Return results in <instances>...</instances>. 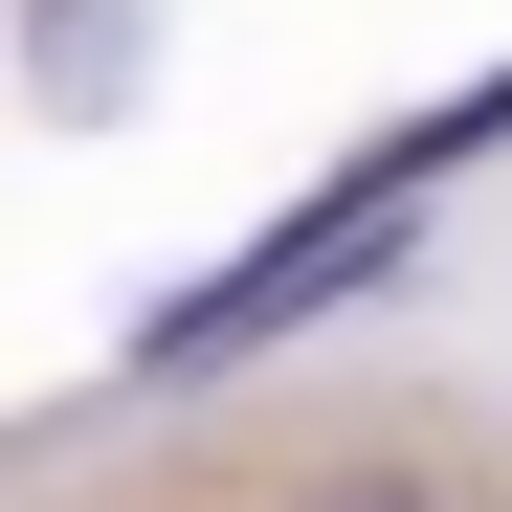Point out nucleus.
<instances>
[{"label": "nucleus", "mask_w": 512, "mask_h": 512, "mask_svg": "<svg viewBox=\"0 0 512 512\" xmlns=\"http://www.w3.org/2000/svg\"><path fill=\"white\" fill-rule=\"evenodd\" d=\"M23 90L45 112H134L156 90V0H23Z\"/></svg>", "instance_id": "f03ea898"}, {"label": "nucleus", "mask_w": 512, "mask_h": 512, "mask_svg": "<svg viewBox=\"0 0 512 512\" xmlns=\"http://www.w3.org/2000/svg\"><path fill=\"white\" fill-rule=\"evenodd\" d=\"M423 201H446V179L357 156V179H334V201H290L268 245H245V268H201L179 312H134V357H112V379H223V357H268V334H312V312L401 290V268H423Z\"/></svg>", "instance_id": "f257e3e1"}, {"label": "nucleus", "mask_w": 512, "mask_h": 512, "mask_svg": "<svg viewBox=\"0 0 512 512\" xmlns=\"http://www.w3.org/2000/svg\"><path fill=\"white\" fill-rule=\"evenodd\" d=\"M268 512H446V468H401V446H357V468H312V490H268Z\"/></svg>", "instance_id": "7ed1b4c3"}]
</instances>
